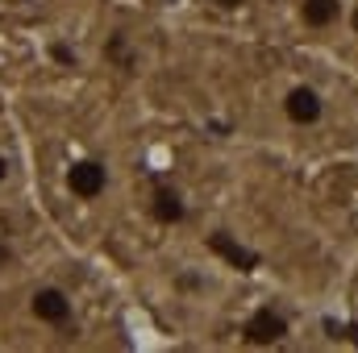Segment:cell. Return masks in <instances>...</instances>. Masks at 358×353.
Wrapping results in <instances>:
<instances>
[{
  "label": "cell",
  "mask_w": 358,
  "mask_h": 353,
  "mask_svg": "<svg viewBox=\"0 0 358 353\" xmlns=\"http://www.w3.org/2000/svg\"><path fill=\"white\" fill-rule=\"evenodd\" d=\"M67 187H71V195H80V200H96V195L108 187V171H104V163H96V158L76 163V167L67 171Z\"/></svg>",
  "instance_id": "obj_3"
},
{
  "label": "cell",
  "mask_w": 358,
  "mask_h": 353,
  "mask_svg": "<svg viewBox=\"0 0 358 353\" xmlns=\"http://www.w3.org/2000/svg\"><path fill=\"white\" fill-rule=\"evenodd\" d=\"M155 212H159V220H179V216H183V204H179V195L163 191L159 204H155Z\"/></svg>",
  "instance_id": "obj_5"
},
{
  "label": "cell",
  "mask_w": 358,
  "mask_h": 353,
  "mask_svg": "<svg viewBox=\"0 0 358 353\" xmlns=\"http://www.w3.org/2000/svg\"><path fill=\"white\" fill-rule=\"evenodd\" d=\"M296 17H300L304 29H313V33H329V29L346 25V17H350V0H300V4H296Z\"/></svg>",
  "instance_id": "obj_2"
},
{
  "label": "cell",
  "mask_w": 358,
  "mask_h": 353,
  "mask_svg": "<svg viewBox=\"0 0 358 353\" xmlns=\"http://www.w3.org/2000/svg\"><path fill=\"white\" fill-rule=\"evenodd\" d=\"M4 175H8V163H4V154H0V183H4Z\"/></svg>",
  "instance_id": "obj_8"
},
{
  "label": "cell",
  "mask_w": 358,
  "mask_h": 353,
  "mask_svg": "<svg viewBox=\"0 0 358 353\" xmlns=\"http://www.w3.org/2000/svg\"><path fill=\"white\" fill-rule=\"evenodd\" d=\"M283 117L296 125V129H317L321 121H325V112H329V100H325V91L317 88V84H308V80H300V84H292V88L283 91Z\"/></svg>",
  "instance_id": "obj_1"
},
{
  "label": "cell",
  "mask_w": 358,
  "mask_h": 353,
  "mask_svg": "<svg viewBox=\"0 0 358 353\" xmlns=\"http://www.w3.org/2000/svg\"><path fill=\"white\" fill-rule=\"evenodd\" d=\"M29 308H34V316L46 320V324H67V320H71V295L59 291V287H42V291H34Z\"/></svg>",
  "instance_id": "obj_4"
},
{
  "label": "cell",
  "mask_w": 358,
  "mask_h": 353,
  "mask_svg": "<svg viewBox=\"0 0 358 353\" xmlns=\"http://www.w3.org/2000/svg\"><path fill=\"white\" fill-rule=\"evenodd\" d=\"M346 25H350V33L358 38V0L350 4V17H346Z\"/></svg>",
  "instance_id": "obj_6"
},
{
  "label": "cell",
  "mask_w": 358,
  "mask_h": 353,
  "mask_svg": "<svg viewBox=\"0 0 358 353\" xmlns=\"http://www.w3.org/2000/svg\"><path fill=\"white\" fill-rule=\"evenodd\" d=\"M213 4H217V8H225V13H234V8H242L246 0H213Z\"/></svg>",
  "instance_id": "obj_7"
}]
</instances>
